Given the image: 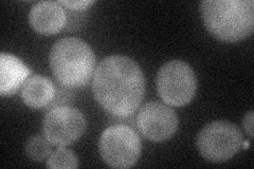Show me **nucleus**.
Returning <instances> with one entry per match:
<instances>
[{
  "instance_id": "20e7f679",
  "label": "nucleus",
  "mask_w": 254,
  "mask_h": 169,
  "mask_svg": "<svg viewBox=\"0 0 254 169\" xmlns=\"http://www.w3.org/2000/svg\"><path fill=\"white\" fill-rule=\"evenodd\" d=\"M196 144L205 160L222 163L240 152L243 146V134L236 125L227 120H216L202 128Z\"/></svg>"
},
{
  "instance_id": "2eb2a0df",
  "label": "nucleus",
  "mask_w": 254,
  "mask_h": 169,
  "mask_svg": "<svg viewBox=\"0 0 254 169\" xmlns=\"http://www.w3.org/2000/svg\"><path fill=\"white\" fill-rule=\"evenodd\" d=\"M253 120H254V112L253 111H249L248 113H246L244 120H243L245 130L248 133L250 138H253V128H254Z\"/></svg>"
},
{
  "instance_id": "9d476101",
  "label": "nucleus",
  "mask_w": 254,
  "mask_h": 169,
  "mask_svg": "<svg viewBox=\"0 0 254 169\" xmlns=\"http://www.w3.org/2000/svg\"><path fill=\"white\" fill-rule=\"evenodd\" d=\"M31 70L15 55L0 54V94L11 96L26 83Z\"/></svg>"
},
{
  "instance_id": "ddd939ff",
  "label": "nucleus",
  "mask_w": 254,
  "mask_h": 169,
  "mask_svg": "<svg viewBox=\"0 0 254 169\" xmlns=\"http://www.w3.org/2000/svg\"><path fill=\"white\" fill-rule=\"evenodd\" d=\"M26 154L35 162H42L51 155V143L41 135H34L26 144Z\"/></svg>"
},
{
  "instance_id": "f8f14e48",
  "label": "nucleus",
  "mask_w": 254,
  "mask_h": 169,
  "mask_svg": "<svg viewBox=\"0 0 254 169\" xmlns=\"http://www.w3.org/2000/svg\"><path fill=\"white\" fill-rule=\"evenodd\" d=\"M46 166L51 169L77 168L78 158L72 150L66 147H59L47 159Z\"/></svg>"
},
{
  "instance_id": "1a4fd4ad",
  "label": "nucleus",
  "mask_w": 254,
  "mask_h": 169,
  "mask_svg": "<svg viewBox=\"0 0 254 169\" xmlns=\"http://www.w3.org/2000/svg\"><path fill=\"white\" fill-rule=\"evenodd\" d=\"M29 22L36 33L51 36L65 28L67 16L58 1H41L31 9Z\"/></svg>"
},
{
  "instance_id": "6e6552de",
  "label": "nucleus",
  "mask_w": 254,
  "mask_h": 169,
  "mask_svg": "<svg viewBox=\"0 0 254 169\" xmlns=\"http://www.w3.org/2000/svg\"><path fill=\"white\" fill-rule=\"evenodd\" d=\"M137 125L142 135L149 141L163 142L175 134L178 117L174 110L159 102H149L142 106L137 115Z\"/></svg>"
},
{
  "instance_id": "7ed1b4c3",
  "label": "nucleus",
  "mask_w": 254,
  "mask_h": 169,
  "mask_svg": "<svg viewBox=\"0 0 254 169\" xmlns=\"http://www.w3.org/2000/svg\"><path fill=\"white\" fill-rule=\"evenodd\" d=\"M49 65L58 83L68 89L89 83L95 67V55L85 40L65 37L55 43L49 53Z\"/></svg>"
},
{
  "instance_id": "0eeeda50",
  "label": "nucleus",
  "mask_w": 254,
  "mask_h": 169,
  "mask_svg": "<svg viewBox=\"0 0 254 169\" xmlns=\"http://www.w3.org/2000/svg\"><path fill=\"white\" fill-rule=\"evenodd\" d=\"M87 122L81 111L66 105H59L47 112L43 122L45 138L53 146L66 147L84 134Z\"/></svg>"
},
{
  "instance_id": "423d86ee",
  "label": "nucleus",
  "mask_w": 254,
  "mask_h": 169,
  "mask_svg": "<svg viewBox=\"0 0 254 169\" xmlns=\"http://www.w3.org/2000/svg\"><path fill=\"white\" fill-rule=\"evenodd\" d=\"M157 90L170 106L181 107L194 99L197 77L187 62L171 60L164 63L157 75Z\"/></svg>"
},
{
  "instance_id": "4468645a",
  "label": "nucleus",
  "mask_w": 254,
  "mask_h": 169,
  "mask_svg": "<svg viewBox=\"0 0 254 169\" xmlns=\"http://www.w3.org/2000/svg\"><path fill=\"white\" fill-rule=\"evenodd\" d=\"M59 4L68 7V9L72 11H85L88 7L95 3L92 0H81V1H75V0H60L58 1Z\"/></svg>"
},
{
  "instance_id": "f03ea898",
  "label": "nucleus",
  "mask_w": 254,
  "mask_h": 169,
  "mask_svg": "<svg viewBox=\"0 0 254 169\" xmlns=\"http://www.w3.org/2000/svg\"><path fill=\"white\" fill-rule=\"evenodd\" d=\"M200 12L206 30L221 42H238L253 33L252 0H205Z\"/></svg>"
},
{
  "instance_id": "39448f33",
  "label": "nucleus",
  "mask_w": 254,
  "mask_h": 169,
  "mask_svg": "<svg viewBox=\"0 0 254 169\" xmlns=\"http://www.w3.org/2000/svg\"><path fill=\"white\" fill-rule=\"evenodd\" d=\"M99 151L104 162L114 168H129L141 156L140 136L126 125H114L102 133Z\"/></svg>"
},
{
  "instance_id": "f257e3e1",
  "label": "nucleus",
  "mask_w": 254,
  "mask_h": 169,
  "mask_svg": "<svg viewBox=\"0 0 254 169\" xmlns=\"http://www.w3.org/2000/svg\"><path fill=\"white\" fill-rule=\"evenodd\" d=\"M92 91L107 113L118 118L131 116L145 94V77L136 61L127 56L111 55L94 72Z\"/></svg>"
},
{
  "instance_id": "9b49d317",
  "label": "nucleus",
  "mask_w": 254,
  "mask_h": 169,
  "mask_svg": "<svg viewBox=\"0 0 254 169\" xmlns=\"http://www.w3.org/2000/svg\"><path fill=\"white\" fill-rule=\"evenodd\" d=\"M21 99L30 108L47 107L55 98V87L49 78L34 75L26 80L21 88Z\"/></svg>"
}]
</instances>
